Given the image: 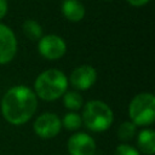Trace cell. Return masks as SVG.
<instances>
[{
	"label": "cell",
	"mask_w": 155,
	"mask_h": 155,
	"mask_svg": "<svg viewBox=\"0 0 155 155\" xmlns=\"http://www.w3.org/2000/svg\"><path fill=\"white\" fill-rule=\"evenodd\" d=\"M97 79V73L91 65H81L76 68L70 75L71 85L78 90L90 88Z\"/></svg>",
	"instance_id": "cell-9"
},
{
	"label": "cell",
	"mask_w": 155,
	"mask_h": 155,
	"mask_svg": "<svg viewBox=\"0 0 155 155\" xmlns=\"http://www.w3.org/2000/svg\"><path fill=\"white\" fill-rule=\"evenodd\" d=\"M115 155H140L138 150L128 144H120L115 149Z\"/></svg>",
	"instance_id": "cell-16"
},
{
	"label": "cell",
	"mask_w": 155,
	"mask_h": 155,
	"mask_svg": "<svg viewBox=\"0 0 155 155\" xmlns=\"http://www.w3.org/2000/svg\"><path fill=\"white\" fill-rule=\"evenodd\" d=\"M38 105L36 94L27 86L10 88L1 101V111L6 121L12 125L25 124L35 113Z\"/></svg>",
	"instance_id": "cell-1"
},
{
	"label": "cell",
	"mask_w": 155,
	"mask_h": 155,
	"mask_svg": "<svg viewBox=\"0 0 155 155\" xmlns=\"http://www.w3.org/2000/svg\"><path fill=\"white\" fill-rule=\"evenodd\" d=\"M68 150L70 155H93L96 143L87 133H75L68 140Z\"/></svg>",
	"instance_id": "cell-7"
},
{
	"label": "cell",
	"mask_w": 155,
	"mask_h": 155,
	"mask_svg": "<svg viewBox=\"0 0 155 155\" xmlns=\"http://www.w3.org/2000/svg\"><path fill=\"white\" fill-rule=\"evenodd\" d=\"M138 147L139 149L147 154L153 155L155 153V132L150 128L143 130L138 134Z\"/></svg>",
	"instance_id": "cell-11"
},
{
	"label": "cell",
	"mask_w": 155,
	"mask_h": 155,
	"mask_svg": "<svg viewBox=\"0 0 155 155\" xmlns=\"http://www.w3.org/2000/svg\"><path fill=\"white\" fill-rule=\"evenodd\" d=\"M131 122L136 126H145L154 122L155 119V97L151 93H139L130 103Z\"/></svg>",
	"instance_id": "cell-4"
},
{
	"label": "cell",
	"mask_w": 155,
	"mask_h": 155,
	"mask_svg": "<svg viewBox=\"0 0 155 155\" xmlns=\"http://www.w3.org/2000/svg\"><path fill=\"white\" fill-rule=\"evenodd\" d=\"M63 126L67 128V130H78L81 124H82V120H81V116L76 113H68L64 115V119L62 121Z\"/></svg>",
	"instance_id": "cell-15"
},
{
	"label": "cell",
	"mask_w": 155,
	"mask_h": 155,
	"mask_svg": "<svg viewBox=\"0 0 155 155\" xmlns=\"http://www.w3.org/2000/svg\"><path fill=\"white\" fill-rule=\"evenodd\" d=\"M131 5H133V6H143V5H145L149 0H127Z\"/></svg>",
	"instance_id": "cell-18"
},
{
	"label": "cell",
	"mask_w": 155,
	"mask_h": 155,
	"mask_svg": "<svg viewBox=\"0 0 155 155\" xmlns=\"http://www.w3.org/2000/svg\"><path fill=\"white\" fill-rule=\"evenodd\" d=\"M6 11H7V1L0 0V18H2L6 15Z\"/></svg>",
	"instance_id": "cell-17"
},
{
	"label": "cell",
	"mask_w": 155,
	"mask_h": 155,
	"mask_svg": "<svg viewBox=\"0 0 155 155\" xmlns=\"http://www.w3.org/2000/svg\"><path fill=\"white\" fill-rule=\"evenodd\" d=\"M85 126L93 132H103L108 130L113 122V111L102 101H90L82 111Z\"/></svg>",
	"instance_id": "cell-3"
},
{
	"label": "cell",
	"mask_w": 155,
	"mask_h": 155,
	"mask_svg": "<svg viewBox=\"0 0 155 155\" xmlns=\"http://www.w3.org/2000/svg\"><path fill=\"white\" fill-rule=\"evenodd\" d=\"M67 76L57 69H48L41 73L35 80V92L45 101H54L67 91Z\"/></svg>",
	"instance_id": "cell-2"
},
{
	"label": "cell",
	"mask_w": 155,
	"mask_h": 155,
	"mask_svg": "<svg viewBox=\"0 0 155 155\" xmlns=\"http://www.w3.org/2000/svg\"><path fill=\"white\" fill-rule=\"evenodd\" d=\"M23 31H24L25 36L29 38L30 40L41 39V35H42L41 25L33 19H27L23 23Z\"/></svg>",
	"instance_id": "cell-12"
},
{
	"label": "cell",
	"mask_w": 155,
	"mask_h": 155,
	"mask_svg": "<svg viewBox=\"0 0 155 155\" xmlns=\"http://www.w3.org/2000/svg\"><path fill=\"white\" fill-rule=\"evenodd\" d=\"M62 121L53 113L41 114L34 122V131L41 138H52L61 131Z\"/></svg>",
	"instance_id": "cell-5"
},
{
	"label": "cell",
	"mask_w": 155,
	"mask_h": 155,
	"mask_svg": "<svg viewBox=\"0 0 155 155\" xmlns=\"http://www.w3.org/2000/svg\"><path fill=\"white\" fill-rule=\"evenodd\" d=\"M62 11L65 18L71 22H79L85 16V7L80 0H64L62 4Z\"/></svg>",
	"instance_id": "cell-10"
},
{
	"label": "cell",
	"mask_w": 155,
	"mask_h": 155,
	"mask_svg": "<svg viewBox=\"0 0 155 155\" xmlns=\"http://www.w3.org/2000/svg\"><path fill=\"white\" fill-rule=\"evenodd\" d=\"M39 52L48 59H58L65 53V42L61 36L46 35L39 40Z\"/></svg>",
	"instance_id": "cell-6"
},
{
	"label": "cell",
	"mask_w": 155,
	"mask_h": 155,
	"mask_svg": "<svg viewBox=\"0 0 155 155\" xmlns=\"http://www.w3.org/2000/svg\"><path fill=\"white\" fill-rule=\"evenodd\" d=\"M17 42L13 31L0 23V64L8 63L16 54Z\"/></svg>",
	"instance_id": "cell-8"
},
{
	"label": "cell",
	"mask_w": 155,
	"mask_h": 155,
	"mask_svg": "<svg viewBox=\"0 0 155 155\" xmlns=\"http://www.w3.org/2000/svg\"><path fill=\"white\" fill-rule=\"evenodd\" d=\"M134 133H136V125L131 121L122 122L117 130V137L120 140H124V142L132 139Z\"/></svg>",
	"instance_id": "cell-14"
},
{
	"label": "cell",
	"mask_w": 155,
	"mask_h": 155,
	"mask_svg": "<svg viewBox=\"0 0 155 155\" xmlns=\"http://www.w3.org/2000/svg\"><path fill=\"white\" fill-rule=\"evenodd\" d=\"M63 103H64V105H65L67 109H70V110H79V109L82 107V97H81L78 92L70 91V92H67V93L64 94Z\"/></svg>",
	"instance_id": "cell-13"
}]
</instances>
